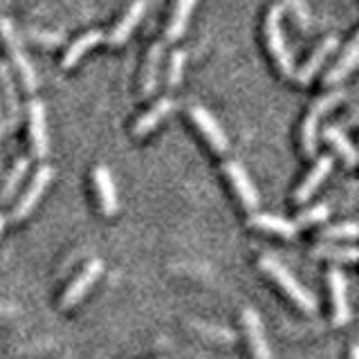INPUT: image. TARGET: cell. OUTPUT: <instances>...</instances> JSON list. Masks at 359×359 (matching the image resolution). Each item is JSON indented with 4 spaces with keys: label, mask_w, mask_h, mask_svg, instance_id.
<instances>
[{
    "label": "cell",
    "mask_w": 359,
    "mask_h": 359,
    "mask_svg": "<svg viewBox=\"0 0 359 359\" xmlns=\"http://www.w3.org/2000/svg\"><path fill=\"white\" fill-rule=\"evenodd\" d=\"M29 39L45 48H59L63 45V34H54V32H43V29H29Z\"/></svg>",
    "instance_id": "obj_29"
},
{
    "label": "cell",
    "mask_w": 359,
    "mask_h": 359,
    "mask_svg": "<svg viewBox=\"0 0 359 359\" xmlns=\"http://www.w3.org/2000/svg\"><path fill=\"white\" fill-rule=\"evenodd\" d=\"M27 128H29V146L32 155L43 160L50 151V137H48V119H45V106L39 99H29L27 104Z\"/></svg>",
    "instance_id": "obj_6"
},
{
    "label": "cell",
    "mask_w": 359,
    "mask_h": 359,
    "mask_svg": "<svg viewBox=\"0 0 359 359\" xmlns=\"http://www.w3.org/2000/svg\"><path fill=\"white\" fill-rule=\"evenodd\" d=\"M7 130V117H5V110L0 106V140H3V135Z\"/></svg>",
    "instance_id": "obj_30"
},
{
    "label": "cell",
    "mask_w": 359,
    "mask_h": 359,
    "mask_svg": "<svg viewBox=\"0 0 359 359\" xmlns=\"http://www.w3.org/2000/svg\"><path fill=\"white\" fill-rule=\"evenodd\" d=\"M3 227H5V218H3V213H0V233H3Z\"/></svg>",
    "instance_id": "obj_32"
},
{
    "label": "cell",
    "mask_w": 359,
    "mask_h": 359,
    "mask_svg": "<svg viewBox=\"0 0 359 359\" xmlns=\"http://www.w3.org/2000/svg\"><path fill=\"white\" fill-rule=\"evenodd\" d=\"M189 117H191V121H194V126L198 128V133L207 140V144L211 146L213 153L222 155V153L229 151L227 135H224L222 126H220V123L216 121V117H213L205 106H191L189 108Z\"/></svg>",
    "instance_id": "obj_5"
},
{
    "label": "cell",
    "mask_w": 359,
    "mask_h": 359,
    "mask_svg": "<svg viewBox=\"0 0 359 359\" xmlns=\"http://www.w3.org/2000/svg\"><path fill=\"white\" fill-rule=\"evenodd\" d=\"M184 65H187V52L184 50H173L171 59H168V67H166V86L171 90L182 83Z\"/></svg>",
    "instance_id": "obj_26"
},
{
    "label": "cell",
    "mask_w": 359,
    "mask_h": 359,
    "mask_svg": "<svg viewBox=\"0 0 359 359\" xmlns=\"http://www.w3.org/2000/svg\"><path fill=\"white\" fill-rule=\"evenodd\" d=\"M258 267L263 269V272L274 280V283L285 292V294L292 299V303L303 310V312H314L317 310V299H314V294L310 290L303 287L299 280L292 276V272H287V269L280 265L274 256H261V261H258Z\"/></svg>",
    "instance_id": "obj_1"
},
{
    "label": "cell",
    "mask_w": 359,
    "mask_h": 359,
    "mask_svg": "<svg viewBox=\"0 0 359 359\" xmlns=\"http://www.w3.org/2000/svg\"><path fill=\"white\" fill-rule=\"evenodd\" d=\"M162 54H164L162 43H153L149 48V52H146V59H144V65H142V76H140V95L142 97H151L155 93L157 76H160Z\"/></svg>",
    "instance_id": "obj_17"
},
{
    "label": "cell",
    "mask_w": 359,
    "mask_h": 359,
    "mask_svg": "<svg viewBox=\"0 0 359 359\" xmlns=\"http://www.w3.org/2000/svg\"><path fill=\"white\" fill-rule=\"evenodd\" d=\"M243 328H245V334H247V341H250L252 357L254 359H272L263 321H261V317H258L256 310H252V308L243 310Z\"/></svg>",
    "instance_id": "obj_10"
},
{
    "label": "cell",
    "mask_w": 359,
    "mask_h": 359,
    "mask_svg": "<svg viewBox=\"0 0 359 359\" xmlns=\"http://www.w3.org/2000/svg\"><path fill=\"white\" fill-rule=\"evenodd\" d=\"M93 182L97 189V198H99V207L104 216H115L119 209V200H117V189H115V180H112L110 168L99 164L93 171Z\"/></svg>",
    "instance_id": "obj_11"
},
{
    "label": "cell",
    "mask_w": 359,
    "mask_h": 359,
    "mask_svg": "<svg viewBox=\"0 0 359 359\" xmlns=\"http://www.w3.org/2000/svg\"><path fill=\"white\" fill-rule=\"evenodd\" d=\"M312 256L328 258V261H337V263H357L359 250L357 247H339V245H317L312 250Z\"/></svg>",
    "instance_id": "obj_25"
},
{
    "label": "cell",
    "mask_w": 359,
    "mask_h": 359,
    "mask_svg": "<svg viewBox=\"0 0 359 359\" xmlns=\"http://www.w3.org/2000/svg\"><path fill=\"white\" fill-rule=\"evenodd\" d=\"M357 65H359V32H357V36L348 43V48L344 50L341 59L330 67L328 74H325V86H334V83L344 81V79L351 74Z\"/></svg>",
    "instance_id": "obj_20"
},
{
    "label": "cell",
    "mask_w": 359,
    "mask_h": 359,
    "mask_svg": "<svg viewBox=\"0 0 359 359\" xmlns=\"http://www.w3.org/2000/svg\"><path fill=\"white\" fill-rule=\"evenodd\" d=\"M250 227H256L261 231H269V233H278V236H283V238H294L299 224L280 218V216H272V213H252Z\"/></svg>",
    "instance_id": "obj_22"
},
{
    "label": "cell",
    "mask_w": 359,
    "mask_h": 359,
    "mask_svg": "<svg viewBox=\"0 0 359 359\" xmlns=\"http://www.w3.org/2000/svg\"><path fill=\"white\" fill-rule=\"evenodd\" d=\"M321 241H346V238H359V222H339L330 224L319 231Z\"/></svg>",
    "instance_id": "obj_27"
},
{
    "label": "cell",
    "mask_w": 359,
    "mask_h": 359,
    "mask_svg": "<svg viewBox=\"0 0 359 359\" xmlns=\"http://www.w3.org/2000/svg\"><path fill=\"white\" fill-rule=\"evenodd\" d=\"M101 272H104V263L99 261V258H95V261H90L81 272L76 274V278L72 280L70 285H67L65 290V294L61 299V308L67 310V308H74L79 301H81L90 287H93L97 283V278L101 276Z\"/></svg>",
    "instance_id": "obj_9"
},
{
    "label": "cell",
    "mask_w": 359,
    "mask_h": 359,
    "mask_svg": "<svg viewBox=\"0 0 359 359\" xmlns=\"http://www.w3.org/2000/svg\"><path fill=\"white\" fill-rule=\"evenodd\" d=\"M52 177H54V168L52 166H41V168H36V173H34L29 187L25 189V194H22L20 200L16 202L14 211H11V218H14V220L27 218L29 213L36 209L39 200L45 194V189H48L50 182H52Z\"/></svg>",
    "instance_id": "obj_7"
},
{
    "label": "cell",
    "mask_w": 359,
    "mask_h": 359,
    "mask_svg": "<svg viewBox=\"0 0 359 359\" xmlns=\"http://www.w3.org/2000/svg\"><path fill=\"white\" fill-rule=\"evenodd\" d=\"M173 110H175V101L171 97L157 99L155 104L149 110H146L137 121H135L133 135H135V137H146V135H151L168 115H171Z\"/></svg>",
    "instance_id": "obj_16"
},
{
    "label": "cell",
    "mask_w": 359,
    "mask_h": 359,
    "mask_svg": "<svg viewBox=\"0 0 359 359\" xmlns=\"http://www.w3.org/2000/svg\"><path fill=\"white\" fill-rule=\"evenodd\" d=\"M0 101L5 106V117H7V128L14 130L20 123V99L14 86V76L7 63H0Z\"/></svg>",
    "instance_id": "obj_12"
},
{
    "label": "cell",
    "mask_w": 359,
    "mask_h": 359,
    "mask_svg": "<svg viewBox=\"0 0 359 359\" xmlns=\"http://www.w3.org/2000/svg\"><path fill=\"white\" fill-rule=\"evenodd\" d=\"M344 93L341 90H334V93H328L319 97L314 104L308 108V115L303 119V126H301V149L306 157H312L317 153V133H319V121L328 110H332L337 104H341Z\"/></svg>",
    "instance_id": "obj_4"
},
{
    "label": "cell",
    "mask_w": 359,
    "mask_h": 359,
    "mask_svg": "<svg viewBox=\"0 0 359 359\" xmlns=\"http://www.w3.org/2000/svg\"><path fill=\"white\" fill-rule=\"evenodd\" d=\"M323 140L328 142L332 149L337 151V155L346 162V166H357L359 164V151L351 144V140L346 137V133L339 126H325L323 128Z\"/></svg>",
    "instance_id": "obj_23"
},
{
    "label": "cell",
    "mask_w": 359,
    "mask_h": 359,
    "mask_svg": "<svg viewBox=\"0 0 359 359\" xmlns=\"http://www.w3.org/2000/svg\"><path fill=\"white\" fill-rule=\"evenodd\" d=\"M0 41H3V45H5V50L11 59V65H14L22 88H25L27 93H34V90H36V83H39L36 72H34L32 61L27 59V52L18 39V32L14 29V25H11V20L5 16H0Z\"/></svg>",
    "instance_id": "obj_2"
},
{
    "label": "cell",
    "mask_w": 359,
    "mask_h": 359,
    "mask_svg": "<svg viewBox=\"0 0 359 359\" xmlns=\"http://www.w3.org/2000/svg\"><path fill=\"white\" fill-rule=\"evenodd\" d=\"M337 50V39L334 36H328V39H323L317 48H314V52L310 54V59L301 65V70L294 74V79L301 83V86H306V83H310L312 79H314V74H317L319 70H321V65L325 63V59L332 54Z\"/></svg>",
    "instance_id": "obj_18"
},
{
    "label": "cell",
    "mask_w": 359,
    "mask_h": 359,
    "mask_svg": "<svg viewBox=\"0 0 359 359\" xmlns=\"http://www.w3.org/2000/svg\"><path fill=\"white\" fill-rule=\"evenodd\" d=\"M101 41H104V32H101V29H90V32L81 34V36H79L76 41H72L70 48L65 50V56H63L61 65L65 67V70H70V67H74Z\"/></svg>",
    "instance_id": "obj_21"
},
{
    "label": "cell",
    "mask_w": 359,
    "mask_h": 359,
    "mask_svg": "<svg viewBox=\"0 0 359 359\" xmlns=\"http://www.w3.org/2000/svg\"><path fill=\"white\" fill-rule=\"evenodd\" d=\"M351 359H359V344H355L351 348Z\"/></svg>",
    "instance_id": "obj_31"
},
{
    "label": "cell",
    "mask_w": 359,
    "mask_h": 359,
    "mask_svg": "<svg viewBox=\"0 0 359 359\" xmlns=\"http://www.w3.org/2000/svg\"><path fill=\"white\" fill-rule=\"evenodd\" d=\"M29 168V160L27 157H18V160L14 162V166H11V171L5 180L3 189H0V205H7V202H11V198L16 196V191L22 182V177H25Z\"/></svg>",
    "instance_id": "obj_24"
},
{
    "label": "cell",
    "mask_w": 359,
    "mask_h": 359,
    "mask_svg": "<svg viewBox=\"0 0 359 359\" xmlns=\"http://www.w3.org/2000/svg\"><path fill=\"white\" fill-rule=\"evenodd\" d=\"M196 3H198V0H175L173 11H171V16H168L166 29H164V39H166V43L177 41V39L187 32L189 18H191V14H194Z\"/></svg>",
    "instance_id": "obj_19"
},
{
    "label": "cell",
    "mask_w": 359,
    "mask_h": 359,
    "mask_svg": "<svg viewBox=\"0 0 359 359\" xmlns=\"http://www.w3.org/2000/svg\"><path fill=\"white\" fill-rule=\"evenodd\" d=\"M328 216H330V207L328 205H314V207L299 213L297 224H299V227H310V224L325 222V220H328Z\"/></svg>",
    "instance_id": "obj_28"
},
{
    "label": "cell",
    "mask_w": 359,
    "mask_h": 359,
    "mask_svg": "<svg viewBox=\"0 0 359 359\" xmlns=\"http://www.w3.org/2000/svg\"><path fill=\"white\" fill-rule=\"evenodd\" d=\"M328 287H330V297H332V319L337 325H344L351 321V308H348L346 276L341 269L332 267L328 272Z\"/></svg>",
    "instance_id": "obj_15"
},
{
    "label": "cell",
    "mask_w": 359,
    "mask_h": 359,
    "mask_svg": "<svg viewBox=\"0 0 359 359\" xmlns=\"http://www.w3.org/2000/svg\"><path fill=\"white\" fill-rule=\"evenodd\" d=\"M222 171L231 182L236 196H238V200H241V205L250 213H254L258 209V205H261V198H258V191L250 180V175H247V171L243 168V164L236 162V160H227L222 164Z\"/></svg>",
    "instance_id": "obj_8"
},
{
    "label": "cell",
    "mask_w": 359,
    "mask_h": 359,
    "mask_svg": "<svg viewBox=\"0 0 359 359\" xmlns=\"http://www.w3.org/2000/svg\"><path fill=\"white\" fill-rule=\"evenodd\" d=\"M146 11V0H133V3L128 5V9L123 11V16L115 22V27L110 29L106 43L112 45V48H119V45H123L128 41V36L133 34V29L137 27V22L142 20Z\"/></svg>",
    "instance_id": "obj_13"
},
{
    "label": "cell",
    "mask_w": 359,
    "mask_h": 359,
    "mask_svg": "<svg viewBox=\"0 0 359 359\" xmlns=\"http://www.w3.org/2000/svg\"><path fill=\"white\" fill-rule=\"evenodd\" d=\"M332 171V157L330 155H321L314 166L310 168V173L303 177V182L299 184V189L294 191V202L297 205H303V202H308L314 194H317V189L323 184V180L330 175Z\"/></svg>",
    "instance_id": "obj_14"
},
{
    "label": "cell",
    "mask_w": 359,
    "mask_h": 359,
    "mask_svg": "<svg viewBox=\"0 0 359 359\" xmlns=\"http://www.w3.org/2000/svg\"><path fill=\"white\" fill-rule=\"evenodd\" d=\"M280 16H283V9L278 5L272 7L267 11V18H265V45H267V52L269 56L274 59L278 72L283 74L285 79H292L294 72V61H292V54L285 45V36H283V29H280Z\"/></svg>",
    "instance_id": "obj_3"
}]
</instances>
